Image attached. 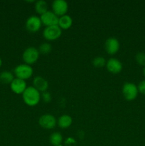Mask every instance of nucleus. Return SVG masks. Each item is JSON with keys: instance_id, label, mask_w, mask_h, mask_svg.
<instances>
[{"instance_id": "nucleus-2", "label": "nucleus", "mask_w": 145, "mask_h": 146, "mask_svg": "<svg viewBox=\"0 0 145 146\" xmlns=\"http://www.w3.org/2000/svg\"><path fill=\"white\" fill-rule=\"evenodd\" d=\"M32 67L30 65L26 64H19L14 68V74L16 76V78H20L26 81L31 78L33 75Z\"/></svg>"}, {"instance_id": "nucleus-18", "label": "nucleus", "mask_w": 145, "mask_h": 146, "mask_svg": "<svg viewBox=\"0 0 145 146\" xmlns=\"http://www.w3.org/2000/svg\"><path fill=\"white\" fill-rule=\"evenodd\" d=\"M14 74L10 71H3L0 74V81L4 84H11L13 80L14 79Z\"/></svg>"}, {"instance_id": "nucleus-14", "label": "nucleus", "mask_w": 145, "mask_h": 146, "mask_svg": "<svg viewBox=\"0 0 145 146\" xmlns=\"http://www.w3.org/2000/svg\"><path fill=\"white\" fill-rule=\"evenodd\" d=\"M72 25V19L70 15L65 14V15L60 17L58 19V26L61 29L66 30L71 28Z\"/></svg>"}, {"instance_id": "nucleus-20", "label": "nucleus", "mask_w": 145, "mask_h": 146, "mask_svg": "<svg viewBox=\"0 0 145 146\" xmlns=\"http://www.w3.org/2000/svg\"><path fill=\"white\" fill-rule=\"evenodd\" d=\"M106 59L102 56H97L92 60V65L95 68H102L106 66Z\"/></svg>"}, {"instance_id": "nucleus-23", "label": "nucleus", "mask_w": 145, "mask_h": 146, "mask_svg": "<svg viewBox=\"0 0 145 146\" xmlns=\"http://www.w3.org/2000/svg\"><path fill=\"white\" fill-rule=\"evenodd\" d=\"M137 88L139 93L145 95V80H143L139 83V85L137 86Z\"/></svg>"}, {"instance_id": "nucleus-1", "label": "nucleus", "mask_w": 145, "mask_h": 146, "mask_svg": "<svg viewBox=\"0 0 145 146\" xmlns=\"http://www.w3.org/2000/svg\"><path fill=\"white\" fill-rule=\"evenodd\" d=\"M24 102L28 106H35L41 101V93L33 86H28L22 94Z\"/></svg>"}, {"instance_id": "nucleus-27", "label": "nucleus", "mask_w": 145, "mask_h": 146, "mask_svg": "<svg viewBox=\"0 0 145 146\" xmlns=\"http://www.w3.org/2000/svg\"><path fill=\"white\" fill-rule=\"evenodd\" d=\"M58 146H63V145H58Z\"/></svg>"}, {"instance_id": "nucleus-9", "label": "nucleus", "mask_w": 145, "mask_h": 146, "mask_svg": "<svg viewBox=\"0 0 145 146\" xmlns=\"http://www.w3.org/2000/svg\"><path fill=\"white\" fill-rule=\"evenodd\" d=\"M42 25L47 27L58 25L59 17L55 15L52 11H48L40 17Z\"/></svg>"}, {"instance_id": "nucleus-24", "label": "nucleus", "mask_w": 145, "mask_h": 146, "mask_svg": "<svg viewBox=\"0 0 145 146\" xmlns=\"http://www.w3.org/2000/svg\"><path fill=\"white\" fill-rule=\"evenodd\" d=\"M65 143H66V145H69V144H71V145H72V144L75 143V141L73 138H68V139L66 140V141H65Z\"/></svg>"}, {"instance_id": "nucleus-11", "label": "nucleus", "mask_w": 145, "mask_h": 146, "mask_svg": "<svg viewBox=\"0 0 145 146\" xmlns=\"http://www.w3.org/2000/svg\"><path fill=\"white\" fill-rule=\"evenodd\" d=\"M107 71L112 74H117L122 71L123 66L122 62L117 58H110L106 63Z\"/></svg>"}, {"instance_id": "nucleus-6", "label": "nucleus", "mask_w": 145, "mask_h": 146, "mask_svg": "<svg viewBox=\"0 0 145 146\" xmlns=\"http://www.w3.org/2000/svg\"><path fill=\"white\" fill-rule=\"evenodd\" d=\"M38 124L40 126L45 129H53L57 124V120L53 115L49 113L41 115L38 119Z\"/></svg>"}, {"instance_id": "nucleus-25", "label": "nucleus", "mask_w": 145, "mask_h": 146, "mask_svg": "<svg viewBox=\"0 0 145 146\" xmlns=\"http://www.w3.org/2000/svg\"><path fill=\"white\" fill-rule=\"evenodd\" d=\"M143 74H144V77H145V66L144 67V68H143Z\"/></svg>"}, {"instance_id": "nucleus-19", "label": "nucleus", "mask_w": 145, "mask_h": 146, "mask_svg": "<svg viewBox=\"0 0 145 146\" xmlns=\"http://www.w3.org/2000/svg\"><path fill=\"white\" fill-rule=\"evenodd\" d=\"M51 51H52L51 44L47 42L42 43L38 48V51L41 54H48L51 52Z\"/></svg>"}, {"instance_id": "nucleus-13", "label": "nucleus", "mask_w": 145, "mask_h": 146, "mask_svg": "<svg viewBox=\"0 0 145 146\" xmlns=\"http://www.w3.org/2000/svg\"><path fill=\"white\" fill-rule=\"evenodd\" d=\"M33 86L39 91L40 93H44L47 91L48 88V83L42 76H36L33 80Z\"/></svg>"}, {"instance_id": "nucleus-5", "label": "nucleus", "mask_w": 145, "mask_h": 146, "mask_svg": "<svg viewBox=\"0 0 145 146\" xmlns=\"http://www.w3.org/2000/svg\"><path fill=\"white\" fill-rule=\"evenodd\" d=\"M62 29L58 25L47 27L43 31V36L48 41H54L61 37Z\"/></svg>"}, {"instance_id": "nucleus-17", "label": "nucleus", "mask_w": 145, "mask_h": 146, "mask_svg": "<svg viewBox=\"0 0 145 146\" xmlns=\"http://www.w3.org/2000/svg\"><path fill=\"white\" fill-rule=\"evenodd\" d=\"M49 141L51 144L53 146L61 145L63 142V135L58 132H54L50 135Z\"/></svg>"}, {"instance_id": "nucleus-4", "label": "nucleus", "mask_w": 145, "mask_h": 146, "mask_svg": "<svg viewBox=\"0 0 145 146\" xmlns=\"http://www.w3.org/2000/svg\"><path fill=\"white\" fill-rule=\"evenodd\" d=\"M122 92L125 99L127 101H133L137 97L139 91L136 84L131 82H127L122 86Z\"/></svg>"}, {"instance_id": "nucleus-21", "label": "nucleus", "mask_w": 145, "mask_h": 146, "mask_svg": "<svg viewBox=\"0 0 145 146\" xmlns=\"http://www.w3.org/2000/svg\"><path fill=\"white\" fill-rule=\"evenodd\" d=\"M135 60L139 65L145 66V53L139 52L135 56Z\"/></svg>"}, {"instance_id": "nucleus-26", "label": "nucleus", "mask_w": 145, "mask_h": 146, "mask_svg": "<svg viewBox=\"0 0 145 146\" xmlns=\"http://www.w3.org/2000/svg\"><path fill=\"white\" fill-rule=\"evenodd\" d=\"M1 65H2V61H1V58H0V67L1 66Z\"/></svg>"}, {"instance_id": "nucleus-22", "label": "nucleus", "mask_w": 145, "mask_h": 146, "mask_svg": "<svg viewBox=\"0 0 145 146\" xmlns=\"http://www.w3.org/2000/svg\"><path fill=\"white\" fill-rule=\"evenodd\" d=\"M41 99H42V101L48 104V103H50L51 101L52 97H51V95L50 93H48V91H45L44 93H41Z\"/></svg>"}, {"instance_id": "nucleus-7", "label": "nucleus", "mask_w": 145, "mask_h": 146, "mask_svg": "<svg viewBox=\"0 0 145 146\" xmlns=\"http://www.w3.org/2000/svg\"><path fill=\"white\" fill-rule=\"evenodd\" d=\"M53 12L58 17L65 15L68 10V4L65 0H55L52 3Z\"/></svg>"}, {"instance_id": "nucleus-12", "label": "nucleus", "mask_w": 145, "mask_h": 146, "mask_svg": "<svg viewBox=\"0 0 145 146\" xmlns=\"http://www.w3.org/2000/svg\"><path fill=\"white\" fill-rule=\"evenodd\" d=\"M27 87L26 81L17 78H14L10 84L11 91L16 94H23Z\"/></svg>"}, {"instance_id": "nucleus-10", "label": "nucleus", "mask_w": 145, "mask_h": 146, "mask_svg": "<svg viewBox=\"0 0 145 146\" xmlns=\"http://www.w3.org/2000/svg\"><path fill=\"white\" fill-rule=\"evenodd\" d=\"M119 42L117 38L115 37H109L105 41V49L109 55L117 54L119 49Z\"/></svg>"}, {"instance_id": "nucleus-16", "label": "nucleus", "mask_w": 145, "mask_h": 146, "mask_svg": "<svg viewBox=\"0 0 145 146\" xmlns=\"http://www.w3.org/2000/svg\"><path fill=\"white\" fill-rule=\"evenodd\" d=\"M48 4L44 0H38L35 3V10L37 14L42 15L48 11Z\"/></svg>"}, {"instance_id": "nucleus-3", "label": "nucleus", "mask_w": 145, "mask_h": 146, "mask_svg": "<svg viewBox=\"0 0 145 146\" xmlns=\"http://www.w3.org/2000/svg\"><path fill=\"white\" fill-rule=\"evenodd\" d=\"M39 56L40 53L38 49H37L35 47L30 46L24 50L22 54V58L26 64L31 66L38 61Z\"/></svg>"}, {"instance_id": "nucleus-8", "label": "nucleus", "mask_w": 145, "mask_h": 146, "mask_svg": "<svg viewBox=\"0 0 145 146\" xmlns=\"http://www.w3.org/2000/svg\"><path fill=\"white\" fill-rule=\"evenodd\" d=\"M25 26L27 31L31 33H35L37 32L41 29L42 23H41L40 17L33 15L27 19Z\"/></svg>"}, {"instance_id": "nucleus-15", "label": "nucleus", "mask_w": 145, "mask_h": 146, "mask_svg": "<svg viewBox=\"0 0 145 146\" xmlns=\"http://www.w3.org/2000/svg\"><path fill=\"white\" fill-rule=\"evenodd\" d=\"M57 123L60 128L65 129V128H69L72 125V118L71 115L65 114L58 118V119L57 120Z\"/></svg>"}]
</instances>
